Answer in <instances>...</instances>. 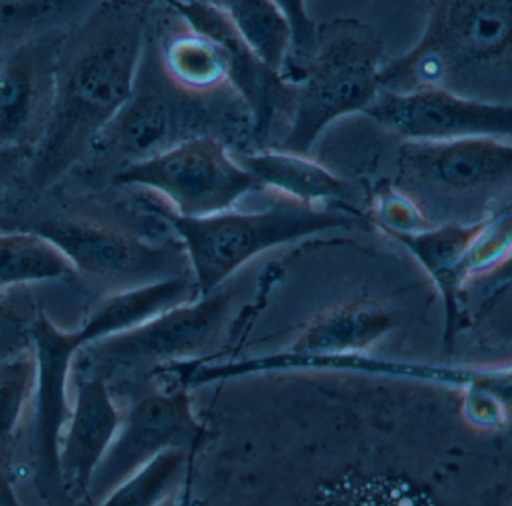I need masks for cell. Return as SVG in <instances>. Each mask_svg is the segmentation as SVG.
<instances>
[{"label":"cell","instance_id":"30bf717a","mask_svg":"<svg viewBox=\"0 0 512 506\" xmlns=\"http://www.w3.org/2000/svg\"><path fill=\"white\" fill-rule=\"evenodd\" d=\"M368 118L409 142H443L463 137L511 139V104L475 100L443 88L409 92L379 89L364 110Z\"/></svg>","mask_w":512,"mask_h":506},{"label":"cell","instance_id":"7a4b0ae2","mask_svg":"<svg viewBox=\"0 0 512 506\" xmlns=\"http://www.w3.org/2000/svg\"><path fill=\"white\" fill-rule=\"evenodd\" d=\"M511 34L512 0H433L416 46L380 68V89L511 104Z\"/></svg>","mask_w":512,"mask_h":506},{"label":"cell","instance_id":"9a60e30c","mask_svg":"<svg viewBox=\"0 0 512 506\" xmlns=\"http://www.w3.org/2000/svg\"><path fill=\"white\" fill-rule=\"evenodd\" d=\"M151 40L161 70L182 91L209 97L229 85L232 62L226 47L188 25L182 17L178 25L160 34L152 25Z\"/></svg>","mask_w":512,"mask_h":506},{"label":"cell","instance_id":"484cf974","mask_svg":"<svg viewBox=\"0 0 512 506\" xmlns=\"http://www.w3.org/2000/svg\"><path fill=\"white\" fill-rule=\"evenodd\" d=\"M376 218L385 232L392 233H416L434 226L415 199L394 188L380 191Z\"/></svg>","mask_w":512,"mask_h":506},{"label":"cell","instance_id":"7402d4cb","mask_svg":"<svg viewBox=\"0 0 512 506\" xmlns=\"http://www.w3.org/2000/svg\"><path fill=\"white\" fill-rule=\"evenodd\" d=\"M485 220V218H484ZM484 220L473 224H448L416 233H392V238L409 248L446 296L454 298L461 280V266L478 236Z\"/></svg>","mask_w":512,"mask_h":506},{"label":"cell","instance_id":"8992f818","mask_svg":"<svg viewBox=\"0 0 512 506\" xmlns=\"http://www.w3.org/2000/svg\"><path fill=\"white\" fill-rule=\"evenodd\" d=\"M173 85L161 70L149 34L136 82L121 109L89 146L76 170H118L206 133L200 100Z\"/></svg>","mask_w":512,"mask_h":506},{"label":"cell","instance_id":"4316f807","mask_svg":"<svg viewBox=\"0 0 512 506\" xmlns=\"http://www.w3.org/2000/svg\"><path fill=\"white\" fill-rule=\"evenodd\" d=\"M272 2L280 8L292 31V47H290L286 64L301 61L311 52L316 43L317 23L308 16L305 0H272Z\"/></svg>","mask_w":512,"mask_h":506},{"label":"cell","instance_id":"4fadbf2b","mask_svg":"<svg viewBox=\"0 0 512 506\" xmlns=\"http://www.w3.org/2000/svg\"><path fill=\"white\" fill-rule=\"evenodd\" d=\"M65 32L0 55V149L32 152L43 136L55 100Z\"/></svg>","mask_w":512,"mask_h":506},{"label":"cell","instance_id":"603a6c76","mask_svg":"<svg viewBox=\"0 0 512 506\" xmlns=\"http://www.w3.org/2000/svg\"><path fill=\"white\" fill-rule=\"evenodd\" d=\"M37 383V358L28 352L0 362V458L10 466L13 448L31 418Z\"/></svg>","mask_w":512,"mask_h":506},{"label":"cell","instance_id":"3957f363","mask_svg":"<svg viewBox=\"0 0 512 506\" xmlns=\"http://www.w3.org/2000/svg\"><path fill=\"white\" fill-rule=\"evenodd\" d=\"M383 44L379 34L355 19L317 25L316 43L304 59L284 65L293 100L277 151L308 155L337 119L364 112L379 92Z\"/></svg>","mask_w":512,"mask_h":506},{"label":"cell","instance_id":"6da1fadb","mask_svg":"<svg viewBox=\"0 0 512 506\" xmlns=\"http://www.w3.org/2000/svg\"><path fill=\"white\" fill-rule=\"evenodd\" d=\"M152 16V0H98L65 32L52 113L17 182L43 193L82 164L133 89Z\"/></svg>","mask_w":512,"mask_h":506},{"label":"cell","instance_id":"5bb4252c","mask_svg":"<svg viewBox=\"0 0 512 506\" xmlns=\"http://www.w3.org/2000/svg\"><path fill=\"white\" fill-rule=\"evenodd\" d=\"M73 373L76 397L59 446V476L67 496L86 500L92 475L118 431L122 412L106 373L80 358L79 352Z\"/></svg>","mask_w":512,"mask_h":506},{"label":"cell","instance_id":"52a82bcc","mask_svg":"<svg viewBox=\"0 0 512 506\" xmlns=\"http://www.w3.org/2000/svg\"><path fill=\"white\" fill-rule=\"evenodd\" d=\"M115 187L148 191L176 214L205 217L232 209L245 194L262 185L212 134H200L172 148L118 170Z\"/></svg>","mask_w":512,"mask_h":506},{"label":"cell","instance_id":"277c9868","mask_svg":"<svg viewBox=\"0 0 512 506\" xmlns=\"http://www.w3.org/2000/svg\"><path fill=\"white\" fill-rule=\"evenodd\" d=\"M139 191L140 205L160 218L184 247L200 296L217 292L257 254L328 230L350 229L359 217L355 212L319 209L289 197L260 212L227 209L205 217H184L155 194Z\"/></svg>","mask_w":512,"mask_h":506},{"label":"cell","instance_id":"cb8c5ba5","mask_svg":"<svg viewBox=\"0 0 512 506\" xmlns=\"http://www.w3.org/2000/svg\"><path fill=\"white\" fill-rule=\"evenodd\" d=\"M187 457L188 448L164 449L113 491L104 505H157L163 502L181 478Z\"/></svg>","mask_w":512,"mask_h":506},{"label":"cell","instance_id":"ffe728a7","mask_svg":"<svg viewBox=\"0 0 512 506\" xmlns=\"http://www.w3.org/2000/svg\"><path fill=\"white\" fill-rule=\"evenodd\" d=\"M98 0H0V53L68 31Z\"/></svg>","mask_w":512,"mask_h":506},{"label":"cell","instance_id":"d6986e66","mask_svg":"<svg viewBox=\"0 0 512 506\" xmlns=\"http://www.w3.org/2000/svg\"><path fill=\"white\" fill-rule=\"evenodd\" d=\"M388 313L373 304L347 305L319 317L301 335L298 355H334L364 349L391 328Z\"/></svg>","mask_w":512,"mask_h":506},{"label":"cell","instance_id":"ba28073f","mask_svg":"<svg viewBox=\"0 0 512 506\" xmlns=\"http://www.w3.org/2000/svg\"><path fill=\"white\" fill-rule=\"evenodd\" d=\"M230 296L214 292L158 314L154 319L86 344L80 358L107 373L146 370L188 361L211 346L229 314Z\"/></svg>","mask_w":512,"mask_h":506},{"label":"cell","instance_id":"8fae6325","mask_svg":"<svg viewBox=\"0 0 512 506\" xmlns=\"http://www.w3.org/2000/svg\"><path fill=\"white\" fill-rule=\"evenodd\" d=\"M37 383L31 410L32 452L43 493L61 490L59 446L70 419L67 388L74 359L82 349L77 332L62 331L40 311L34 326Z\"/></svg>","mask_w":512,"mask_h":506},{"label":"cell","instance_id":"2e32d148","mask_svg":"<svg viewBox=\"0 0 512 506\" xmlns=\"http://www.w3.org/2000/svg\"><path fill=\"white\" fill-rule=\"evenodd\" d=\"M200 298L191 272L143 286L118 290L98 304L82 328L77 329L82 347L101 338L136 328L158 314Z\"/></svg>","mask_w":512,"mask_h":506},{"label":"cell","instance_id":"83f0119b","mask_svg":"<svg viewBox=\"0 0 512 506\" xmlns=\"http://www.w3.org/2000/svg\"><path fill=\"white\" fill-rule=\"evenodd\" d=\"M31 152L22 149H0V194L19 181Z\"/></svg>","mask_w":512,"mask_h":506},{"label":"cell","instance_id":"44dd1931","mask_svg":"<svg viewBox=\"0 0 512 506\" xmlns=\"http://www.w3.org/2000/svg\"><path fill=\"white\" fill-rule=\"evenodd\" d=\"M232 23L254 55L281 74L290 47L292 31L280 8L272 0H205Z\"/></svg>","mask_w":512,"mask_h":506},{"label":"cell","instance_id":"5b68a950","mask_svg":"<svg viewBox=\"0 0 512 506\" xmlns=\"http://www.w3.org/2000/svg\"><path fill=\"white\" fill-rule=\"evenodd\" d=\"M4 229L46 236L64 251L77 277L109 284L116 292L191 272L184 247L172 232L155 236L86 206L44 211Z\"/></svg>","mask_w":512,"mask_h":506},{"label":"cell","instance_id":"d4e9b609","mask_svg":"<svg viewBox=\"0 0 512 506\" xmlns=\"http://www.w3.org/2000/svg\"><path fill=\"white\" fill-rule=\"evenodd\" d=\"M40 311L32 302L11 298V290L0 293V362L16 358L34 347L32 326Z\"/></svg>","mask_w":512,"mask_h":506},{"label":"cell","instance_id":"7c38bea8","mask_svg":"<svg viewBox=\"0 0 512 506\" xmlns=\"http://www.w3.org/2000/svg\"><path fill=\"white\" fill-rule=\"evenodd\" d=\"M400 175L407 184L442 193L484 194L508 187L512 145L502 137H463L443 142H406Z\"/></svg>","mask_w":512,"mask_h":506},{"label":"cell","instance_id":"e0dca14e","mask_svg":"<svg viewBox=\"0 0 512 506\" xmlns=\"http://www.w3.org/2000/svg\"><path fill=\"white\" fill-rule=\"evenodd\" d=\"M263 188L269 187L296 202L317 205L322 202H343L350 199V188L322 164L308 155L290 152L260 151L235 158Z\"/></svg>","mask_w":512,"mask_h":506},{"label":"cell","instance_id":"9c48e42d","mask_svg":"<svg viewBox=\"0 0 512 506\" xmlns=\"http://www.w3.org/2000/svg\"><path fill=\"white\" fill-rule=\"evenodd\" d=\"M200 425L184 388H152L134 398L92 475L88 503H103L143 464L173 446L196 442Z\"/></svg>","mask_w":512,"mask_h":506},{"label":"cell","instance_id":"ac0fdd59","mask_svg":"<svg viewBox=\"0 0 512 506\" xmlns=\"http://www.w3.org/2000/svg\"><path fill=\"white\" fill-rule=\"evenodd\" d=\"M76 277L73 263L46 236L26 229L0 230V293Z\"/></svg>","mask_w":512,"mask_h":506},{"label":"cell","instance_id":"f1b7e54d","mask_svg":"<svg viewBox=\"0 0 512 506\" xmlns=\"http://www.w3.org/2000/svg\"><path fill=\"white\" fill-rule=\"evenodd\" d=\"M16 490L11 481L10 466L0 458V505H17Z\"/></svg>","mask_w":512,"mask_h":506}]
</instances>
